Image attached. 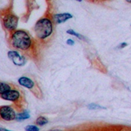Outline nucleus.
Masks as SVG:
<instances>
[{
	"label": "nucleus",
	"mask_w": 131,
	"mask_h": 131,
	"mask_svg": "<svg viewBox=\"0 0 131 131\" xmlns=\"http://www.w3.org/2000/svg\"><path fill=\"white\" fill-rule=\"evenodd\" d=\"M3 23L6 29L9 30H13L18 26V18L13 14H8L4 18Z\"/></svg>",
	"instance_id": "obj_4"
},
{
	"label": "nucleus",
	"mask_w": 131,
	"mask_h": 131,
	"mask_svg": "<svg viewBox=\"0 0 131 131\" xmlns=\"http://www.w3.org/2000/svg\"><path fill=\"white\" fill-rule=\"evenodd\" d=\"M18 82L20 85L24 86V87L27 89H32L35 86V83H34L32 80L30 79V78L25 77L19 78L18 80Z\"/></svg>",
	"instance_id": "obj_7"
},
{
	"label": "nucleus",
	"mask_w": 131,
	"mask_h": 131,
	"mask_svg": "<svg viewBox=\"0 0 131 131\" xmlns=\"http://www.w3.org/2000/svg\"><path fill=\"white\" fill-rule=\"evenodd\" d=\"M48 123V120L44 117H40L36 120V124L38 125L43 126Z\"/></svg>",
	"instance_id": "obj_11"
},
{
	"label": "nucleus",
	"mask_w": 131,
	"mask_h": 131,
	"mask_svg": "<svg viewBox=\"0 0 131 131\" xmlns=\"http://www.w3.org/2000/svg\"><path fill=\"white\" fill-rule=\"evenodd\" d=\"M67 43L69 46H73L74 45V44H75V42H74L72 39H68L67 41Z\"/></svg>",
	"instance_id": "obj_15"
},
{
	"label": "nucleus",
	"mask_w": 131,
	"mask_h": 131,
	"mask_svg": "<svg viewBox=\"0 0 131 131\" xmlns=\"http://www.w3.org/2000/svg\"><path fill=\"white\" fill-rule=\"evenodd\" d=\"M30 118V115L27 112H24V113H19L16 115V119L17 121H22Z\"/></svg>",
	"instance_id": "obj_10"
},
{
	"label": "nucleus",
	"mask_w": 131,
	"mask_h": 131,
	"mask_svg": "<svg viewBox=\"0 0 131 131\" xmlns=\"http://www.w3.org/2000/svg\"><path fill=\"white\" fill-rule=\"evenodd\" d=\"M52 23L47 18H43L38 20L35 26L36 35L40 39L49 37L52 33Z\"/></svg>",
	"instance_id": "obj_2"
},
{
	"label": "nucleus",
	"mask_w": 131,
	"mask_h": 131,
	"mask_svg": "<svg viewBox=\"0 0 131 131\" xmlns=\"http://www.w3.org/2000/svg\"><path fill=\"white\" fill-rule=\"evenodd\" d=\"M50 131H61V130L60 129H53V130H51Z\"/></svg>",
	"instance_id": "obj_18"
},
{
	"label": "nucleus",
	"mask_w": 131,
	"mask_h": 131,
	"mask_svg": "<svg viewBox=\"0 0 131 131\" xmlns=\"http://www.w3.org/2000/svg\"><path fill=\"white\" fill-rule=\"evenodd\" d=\"M0 131H10L5 128H0Z\"/></svg>",
	"instance_id": "obj_17"
},
{
	"label": "nucleus",
	"mask_w": 131,
	"mask_h": 131,
	"mask_svg": "<svg viewBox=\"0 0 131 131\" xmlns=\"http://www.w3.org/2000/svg\"><path fill=\"white\" fill-rule=\"evenodd\" d=\"M127 43H122L121 44H120V48H124L126 46H127Z\"/></svg>",
	"instance_id": "obj_16"
},
{
	"label": "nucleus",
	"mask_w": 131,
	"mask_h": 131,
	"mask_svg": "<svg viewBox=\"0 0 131 131\" xmlns=\"http://www.w3.org/2000/svg\"><path fill=\"white\" fill-rule=\"evenodd\" d=\"M89 109L90 110H99V109H106L105 107L101 106L100 105H98L95 103H91L88 105Z\"/></svg>",
	"instance_id": "obj_13"
},
{
	"label": "nucleus",
	"mask_w": 131,
	"mask_h": 131,
	"mask_svg": "<svg viewBox=\"0 0 131 131\" xmlns=\"http://www.w3.org/2000/svg\"><path fill=\"white\" fill-rule=\"evenodd\" d=\"M128 2V3H131V0H127V1H126Z\"/></svg>",
	"instance_id": "obj_19"
},
{
	"label": "nucleus",
	"mask_w": 131,
	"mask_h": 131,
	"mask_svg": "<svg viewBox=\"0 0 131 131\" xmlns=\"http://www.w3.org/2000/svg\"><path fill=\"white\" fill-rule=\"evenodd\" d=\"M72 15L68 13H64V14H57L54 16V19L57 24H62L66 22L69 19H71L72 18Z\"/></svg>",
	"instance_id": "obj_8"
},
{
	"label": "nucleus",
	"mask_w": 131,
	"mask_h": 131,
	"mask_svg": "<svg viewBox=\"0 0 131 131\" xmlns=\"http://www.w3.org/2000/svg\"><path fill=\"white\" fill-rule=\"evenodd\" d=\"M11 90L10 86L4 82H0V94H3Z\"/></svg>",
	"instance_id": "obj_9"
},
{
	"label": "nucleus",
	"mask_w": 131,
	"mask_h": 131,
	"mask_svg": "<svg viewBox=\"0 0 131 131\" xmlns=\"http://www.w3.org/2000/svg\"><path fill=\"white\" fill-rule=\"evenodd\" d=\"M11 44L14 48L27 50L30 47L31 40L28 33L24 30H17L11 37Z\"/></svg>",
	"instance_id": "obj_1"
},
{
	"label": "nucleus",
	"mask_w": 131,
	"mask_h": 131,
	"mask_svg": "<svg viewBox=\"0 0 131 131\" xmlns=\"http://www.w3.org/2000/svg\"><path fill=\"white\" fill-rule=\"evenodd\" d=\"M2 99L5 100L15 101L18 100L20 97V93L18 90H10L7 93L1 95Z\"/></svg>",
	"instance_id": "obj_6"
},
{
	"label": "nucleus",
	"mask_w": 131,
	"mask_h": 131,
	"mask_svg": "<svg viewBox=\"0 0 131 131\" xmlns=\"http://www.w3.org/2000/svg\"><path fill=\"white\" fill-rule=\"evenodd\" d=\"M8 56L15 65L17 66H23L25 64L26 60L24 57L21 56L18 52L10 51L8 52Z\"/></svg>",
	"instance_id": "obj_5"
},
{
	"label": "nucleus",
	"mask_w": 131,
	"mask_h": 131,
	"mask_svg": "<svg viewBox=\"0 0 131 131\" xmlns=\"http://www.w3.org/2000/svg\"><path fill=\"white\" fill-rule=\"evenodd\" d=\"M25 131H39V128L35 125H27L25 128Z\"/></svg>",
	"instance_id": "obj_14"
},
{
	"label": "nucleus",
	"mask_w": 131,
	"mask_h": 131,
	"mask_svg": "<svg viewBox=\"0 0 131 131\" xmlns=\"http://www.w3.org/2000/svg\"><path fill=\"white\" fill-rule=\"evenodd\" d=\"M67 33L69 34V35L75 36H76L78 38H79V39L81 40H85V39H84L83 36H82L81 35H80V34L75 32V31L73 30L72 29H68V30L67 31Z\"/></svg>",
	"instance_id": "obj_12"
},
{
	"label": "nucleus",
	"mask_w": 131,
	"mask_h": 131,
	"mask_svg": "<svg viewBox=\"0 0 131 131\" xmlns=\"http://www.w3.org/2000/svg\"><path fill=\"white\" fill-rule=\"evenodd\" d=\"M0 117L7 121L16 119V114L14 110L10 106H3L0 108Z\"/></svg>",
	"instance_id": "obj_3"
}]
</instances>
